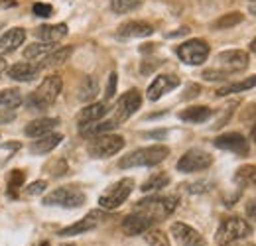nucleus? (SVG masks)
Here are the masks:
<instances>
[{"label":"nucleus","mask_w":256,"mask_h":246,"mask_svg":"<svg viewBox=\"0 0 256 246\" xmlns=\"http://www.w3.org/2000/svg\"><path fill=\"white\" fill-rule=\"evenodd\" d=\"M64 89V81L60 75H50L42 81V85L26 96V104L30 108H36V110H44V108H50L56 98L60 96V92Z\"/></svg>","instance_id":"f257e3e1"},{"label":"nucleus","mask_w":256,"mask_h":246,"mask_svg":"<svg viewBox=\"0 0 256 246\" xmlns=\"http://www.w3.org/2000/svg\"><path fill=\"white\" fill-rule=\"evenodd\" d=\"M176 207H178V197H172V195L170 197L152 195V197H146L140 203H136L134 211L146 215L156 224V222H160V220H164V218H168V216L172 215L176 211Z\"/></svg>","instance_id":"f03ea898"},{"label":"nucleus","mask_w":256,"mask_h":246,"mask_svg":"<svg viewBox=\"0 0 256 246\" xmlns=\"http://www.w3.org/2000/svg\"><path fill=\"white\" fill-rule=\"evenodd\" d=\"M170 154V150L166 146H150V148H138L134 152L120 158L118 168L126 170V168H152L162 164Z\"/></svg>","instance_id":"7ed1b4c3"},{"label":"nucleus","mask_w":256,"mask_h":246,"mask_svg":"<svg viewBox=\"0 0 256 246\" xmlns=\"http://www.w3.org/2000/svg\"><path fill=\"white\" fill-rule=\"evenodd\" d=\"M250 232H252V228L244 218L230 216V218L223 220V224L219 226V230L215 234V242L219 246H228L236 242V240H242V238L250 236Z\"/></svg>","instance_id":"20e7f679"},{"label":"nucleus","mask_w":256,"mask_h":246,"mask_svg":"<svg viewBox=\"0 0 256 246\" xmlns=\"http://www.w3.org/2000/svg\"><path fill=\"white\" fill-rule=\"evenodd\" d=\"M85 203V193L77 185H64L44 197V205H60L65 209H77Z\"/></svg>","instance_id":"39448f33"},{"label":"nucleus","mask_w":256,"mask_h":246,"mask_svg":"<svg viewBox=\"0 0 256 246\" xmlns=\"http://www.w3.org/2000/svg\"><path fill=\"white\" fill-rule=\"evenodd\" d=\"M132 189H134V182H132L130 178L120 180V182H116L114 185H110V187L98 197V205H100L102 209H106V211H112V209L120 207V205L126 201L128 197H130V193H132Z\"/></svg>","instance_id":"423d86ee"},{"label":"nucleus","mask_w":256,"mask_h":246,"mask_svg":"<svg viewBox=\"0 0 256 246\" xmlns=\"http://www.w3.org/2000/svg\"><path fill=\"white\" fill-rule=\"evenodd\" d=\"M124 148V138L116 136V134H102L96 136L95 140L89 144V156L96 160H104V158H112Z\"/></svg>","instance_id":"0eeeda50"},{"label":"nucleus","mask_w":256,"mask_h":246,"mask_svg":"<svg viewBox=\"0 0 256 246\" xmlns=\"http://www.w3.org/2000/svg\"><path fill=\"white\" fill-rule=\"evenodd\" d=\"M209 52H211L209 50V44L205 40H199V38L184 42L176 50L178 58L184 63H188V65H201V63H205L207 58H209Z\"/></svg>","instance_id":"6e6552de"},{"label":"nucleus","mask_w":256,"mask_h":246,"mask_svg":"<svg viewBox=\"0 0 256 246\" xmlns=\"http://www.w3.org/2000/svg\"><path fill=\"white\" fill-rule=\"evenodd\" d=\"M211 164H213V156L209 154V152L193 148V150L186 152L180 158L178 170L182 174H195V172H203V170L211 168Z\"/></svg>","instance_id":"1a4fd4ad"},{"label":"nucleus","mask_w":256,"mask_h":246,"mask_svg":"<svg viewBox=\"0 0 256 246\" xmlns=\"http://www.w3.org/2000/svg\"><path fill=\"white\" fill-rule=\"evenodd\" d=\"M140 104H142V94L138 89H130L126 91L120 98H118V102H116V110H114V120L118 124L126 122L128 118L140 108Z\"/></svg>","instance_id":"9d476101"},{"label":"nucleus","mask_w":256,"mask_h":246,"mask_svg":"<svg viewBox=\"0 0 256 246\" xmlns=\"http://www.w3.org/2000/svg\"><path fill=\"white\" fill-rule=\"evenodd\" d=\"M170 230L180 246H205V236L186 222H174Z\"/></svg>","instance_id":"9b49d317"},{"label":"nucleus","mask_w":256,"mask_h":246,"mask_svg":"<svg viewBox=\"0 0 256 246\" xmlns=\"http://www.w3.org/2000/svg\"><path fill=\"white\" fill-rule=\"evenodd\" d=\"M215 148L219 150H226V152H234L238 156L248 154V140L238 134V132H228V134H221L215 138Z\"/></svg>","instance_id":"f8f14e48"},{"label":"nucleus","mask_w":256,"mask_h":246,"mask_svg":"<svg viewBox=\"0 0 256 246\" xmlns=\"http://www.w3.org/2000/svg\"><path fill=\"white\" fill-rule=\"evenodd\" d=\"M219 65L223 67L224 73L232 75V73H236V71L246 69V65H248V54L242 52V50H228V52H223V54H219Z\"/></svg>","instance_id":"ddd939ff"},{"label":"nucleus","mask_w":256,"mask_h":246,"mask_svg":"<svg viewBox=\"0 0 256 246\" xmlns=\"http://www.w3.org/2000/svg\"><path fill=\"white\" fill-rule=\"evenodd\" d=\"M120 226H122V232H124L126 236H136V234H144L146 230H150V228L154 226V222L146 215L134 211V213H130V215L124 216V220H122Z\"/></svg>","instance_id":"4468645a"},{"label":"nucleus","mask_w":256,"mask_h":246,"mask_svg":"<svg viewBox=\"0 0 256 246\" xmlns=\"http://www.w3.org/2000/svg\"><path fill=\"white\" fill-rule=\"evenodd\" d=\"M100 220H102V213H98V211H91L89 215L83 216L81 220H77L75 224L65 226L64 230H60V236H77V234H83V232L95 230L96 226L100 224Z\"/></svg>","instance_id":"2eb2a0df"},{"label":"nucleus","mask_w":256,"mask_h":246,"mask_svg":"<svg viewBox=\"0 0 256 246\" xmlns=\"http://www.w3.org/2000/svg\"><path fill=\"white\" fill-rule=\"evenodd\" d=\"M42 69L44 67L36 62H20L8 69V77L14 81H20V83H28V81H34L40 77Z\"/></svg>","instance_id":"dca6fc26"},{"label":"nucleus","mask_w":256,"mask_h":246,"mask_svg":"<svg viewBox=\"0 0 256 246\" xmlns=\"http://www.w3.org/2000/svg\"><path fill=\"white\" fill-rule=\"evenodd\" d=\"M178 85H180V79L176 75H158L150 83V87H148V98L152 102H156V100H160L166 92L174 91Z\"/></svg>","instance_id":"f3484780"},{"label":"nucleus","mask_w":256,"mask_h":246,"mask_svg":"<svg viewBox=\"0 0 256 246\" xmlns=\"http://www.w3.org/2000/svg\"><path fill=\"white\" fill-rule=\"evenodd\" d=\"M106 112H108V102H104V100H102V102L87 104V106L81 108L79 114H77V126L83 128V126H87V124H93V122H96V120H102Z\"/></svg>","instance_id":"a211bd4d"},{"label":"nucleus","mask_w":256,"mask_h":246,"mask_svg":"<svg viewBox=\"0 0 256 246\" xmlns=\"http://www.w3.org/2000/svg\"><path fill=\"white\" fill-rule=\"evenodd\" d=\"M26 42V30L24 28H12L0 36V56L12 54Z\"/></svg>","instance_id":"6ab92c4d"},{"label":"nucleus","mask_w":256,"mask_h":246,"mask_svg":"<svg viewBox=\"0 0 256 246\" xmlns=\"http://www.w3.org/2000/svg\"><path fill=\"white\" fill-rule=\"evenodd\" d=\"M154 34V26H150L148 22H142V20H132L122 24L116 36L122 38V40H130V38H148Z\"/></svg>","instance_id":"aec40b11"},{"label":"nucleus","mask_w":256,"mask_h":246,"mask_svg":"<svg viewBox=\"0 0 256 246\" xmlns=\"http://www.w3.org/2000/svg\"><path fill=\"white\" fill-rule=\"evenodd\" d=\"M64 140V134L60 132H50V134H44L40 138H36L32 144H30V152L36 156H44L48 152H52L54 148H58Z\"/></svg>","instance_id":"412c9836"},{"label":"nucleus","mask_w":256,"mask_h":246,"mask_svg":"<svg viewBox=\"0 0 256 246\" xmlns=\"http://www.w3.org/2000/svg\"><path fill=\"white\" fill-rule=\"evenodd\" d=\"M58 126H60V118H38V120H32L24 128V134L30 136V138H40L44 134L54 132Z\"/></svg>","instance_id":"4be33fe9"},{"label":"nucleus","mask_w":256,"mask_h":246,"mask_svg":"<svg viewBox=\"0 0 256 246\" xmlns=\"http://www.w3.org/2000/svg\"><path fill=\"white\" fill-rule=\"evenodd\" d=\"M118 126V122L114 120V118H110V120H96L93 124H87V126H83V128H79V132H81V136L83 138H96V136H102V134H108L110 130H114Z\"/></svg>","instance_id":"5701e85b"},{"label":"nucleus","mask_w":256,"mask_h":246,"mask_svg":"<svg viewBox=\"0 0 256 246\" xmlns=\"http://www.w3.org/2000/svg\"><path fill=\"white\" fill-rule=\"evenodd\" d=\"M36 34L44 44H56L67 36V24H48L36 30Z\"/></svg>","instance_id":"b1692460"},{"label":"nucleus","mask_w":256,"mask_h":246,"mask_svg":"<svg viewBox=\"0 0 256 246\" xmlns=\"http://www.w3.org/2000/svg\"><path fill=\"white\" fill-rule=\"evenodd\" d=\"M211 114H213V110H211L209 106H190V108L182 110L178 116H180V120H184V122L201 124V122H205V120H209Z\"/></svg>","instance_id":"393cba45"},{"label":"nucleus","mask_w":256,"mask_h":246,"mask_svg":"<svg viewBox=\"0 0 256 246\" xmlns=\"http://www.w3.org/2000/svg\"><path fill=\"white\" fill-rule=\"evenodd\" d=\"M52 52H56V44H32L24 50V58H28V62H36V63H42Z\"/></svg>","instance_id":"a878e982"},{"label":"nucleus","mask_w":256,"mask_h":246,"mask_svg":"<svg viewBox=\"0 0 256 246\" xmlns=\"http://www.w3.org/2000/svg\"><path fill=\"white\" fill-rule=\"evenodd\" d=\"M96 92H98V81L91 75L85 77L83 83L79 85V100L81 102H91L96 96Z\"/></svg>","instance_id":"bb28decb"},{"label":"nucleus","mask_w":256,"mask_h":246,"mask_svg":"<svg viewBox=\"0 0 256 246\" xmlns=\"http://www.w3.org/2000/svg\"><path fill=\"white\" fill-rule=\"evenodd\" d=\"M254 87H256V75L244 79V81H238V83H230V85H226L223 89H217V96H226V94H232V92L248 91V89H254Z\"/></svg>","instance_id":"cd10ccee"},{"label":"nucleus","mask_w":256,"mask_h":246,"mask_svg":"<svg viewBox=\"0 0 256 246\" xmlns=\"http://www.w3.org/2000/svg\"><path fill=\"white\" fill-rule=\"evenodd\" d=\"M73 54V48H60V50H56V52H52L44 62L40 63L42 67H56V65H62V63L67 62V58Z\"/></svg>","instance_id":"c85d7f7f"},{"label":"nucleus","mask_w":256,"mask_h":246,"mask_svg":"<svg viewBox=\"0 0 256 246\" xmlns=\"http://www.w3.org/2000/svg\"><path fill=\"white\" fill-rule=\"evenodd\" d=\"M234 182L240 187H248V185H254L256 187V166H242L234 174Z\"/></svg>","instance_id":"c756f323"},{"label":"nucleus","mask_w":256,"mask_h":246,"mask_svg":"<svg viewBox=\"0 0 256 246\" xmlns=\"http://www.w3.org/2000/svg\"><path fill=\"white\" fill-rule=\"evenodd\" d=\"M22 104V94L18 89H6L0 91V106L4 108H16Z\"/></svg>","instance_id":"7c9ffc66"},{"label":"nucleus","mask_w":256,"mask_h":246,"mask_svg":"<svg viewBox=\"0 0 256 246\" xmlns=\"http://www.w3.org/2000/svg\"><path fill=\"white\" fill-rule=\"evenodd\" d=\"M168 184H170V176L160 172V174H156V176H152V178L146 180V184L142 185V191H146V193L148 191H160Z\"/></svg>","instance_id":"2f4dec72"},{"label":"nucleus","mask_w":256,"mask_h":246,"mask_svg":"<svg viewBox=\"0 0 256 246\" xmlns=\"http://www.w3.org/2000/svg\"><path fill=\"white\" fill-rule=\"evenodd\" d=\"M240 22H242V14H240V12H230V14L221 16V18L213 24V28H215V30H226V28H232V26H236V24H240Z\"/></svg>","instance_id":"473e14b6"},{"label":"nucleus","mask_w":256,"mask_h":246,"mask_svg":"<svg viewBox=\"0 0 256 246\" xmlns=\"http://www.w3.org/2000/svg\"><path fill=\"white\" fill-rule=\"evenodd\" d=\"M142 2L144 0H110V8L116 14H126V12H132V10L140 8Z\"/></svg>","instance_id":"72a5a7b5"},{"label":"nucleus","mask_w":256,"mask_h":246,"mask_svg":"<svg viewBox=\"0 0 256 246\" xmlns=\"http://www.w3.org/2000/svg\"><path fill=\"white\" fill-rule=\"evenodd\" d=\"M144 240L150 246H170V240L166 236L164 230H158V228H150L144 232Z\"/></svg>","instance_id":"f704fd0d"},{"label":"nucleus","mask_w":256,"mask_h":246,"mask_svg":"<svg viewBox=\"0 0 256 246\" xmlns=\"http://www.w3.org/2000/svg\"><path fill=\"white\" fill-rule=\"evenodd\" d=\"M24 180H26V174L20 172V170H14V172L8 176V193H10L12 197H18V189L22 187Z\"/></svg>","instance_id":"c9c22d12"},{"label":"nucleus","mask_w":256,"mask_h":246,"mask_svg":"<svg viewBox=\"0 0 256 246\" xmlns=\"http://www.w3.org/2000/svg\"><path fill=\"white\" fill-rule=\"evenodd\" d=\"M34 14L40 16V18H50L54 14V6L52 4H46V2H36L32 6Z\"/></svg>","instance_id":"e433bc0d"},{"label":"nucleus","mask_w":256,"mask_h":246,"mask_svg":"<svg viewBox=\"0 0 256 246\" xmlns=\"http://www.w3.org/2000/svg\"><path fill=\"white\" fill-rule=\"evenodd\" d=\"M226 77H230V75L224 73V71H215V69H205L203 71V79H207V81H223Z\"/></svg>","instance_id":"4c0bfd02"},{"label":"nucleus","mask_w":256,"mask_h":246,"mask_svg":"<svg viewBox=\"0 0 256 246\" xmlns=\"http://www.w3.org/2000/svg\"><path fill=\"white\" fill-rule=\"evenodd\" d=\"M46 187H48V184L46 182H34V184H30L28 187H26V195H40V193H44L46 191Z\"/></svg>","instance_id":"58836bf2"},{"label":"nucleus","mask_w":256,"mask_h":246,"mask_svg":"<svg viewBox=\"0 0 256 246\" xmlns=\"http://www.w3.org/2000/svg\"><path fill=\"white\" fill-rule=\"evenodd\" d=\"M114 92H116V73H110V77H108V85H106V98H112L114 96Z\"/></svg>","instance_id":"ea45409f"},{"label":"nucleus","mask_w":256,"mask_h":246,"mask_svg":"<svg viewBox=\"0 0 256 246\" xmlns=\"http://www.w3.org/2000/svg\"><path fill=\"white\" fill-rule=\"evenodd\" d=\"M211 187L209 182H193L192 185H188V191H192V193H203V191H207Z\"/></svg>","instance_id":"a19ab883"},{"label":"nucleus","mask_w":256,"mask_h":246,"mask_svg":"<svg viewBox=\"0 0 256 246\" xmlns=\"http://www.w3.org/2000/svg\"><path fill=\"white\" fill-rule=\"evenodd\" d=\"M246 215L250 216V220L256 222V199H250V201L246 203Z\"/></svg>","instance_id":"79ce46f5"},{"label":"nucleus","mask_w":256,"mask_h":246,"mask_svg":"<svg viewBox=\"0 0 256 246\" xmlns=\"http://www.w3.org/2000/svg\"><path fill=\"white\" fill-rule=\"evenodd\" d=\"M199 92H201V87H199V85H195V83H192V85H190V92H186V94H184V98H192V96L199 94Z\"/></svg>","instance_id":"37998d69"},{"label":"nucleus","mask_w":256,"mask_h":246,"mask_svg":"<svg viewBox=\"0 0 256 246\" xmlns=\"http://www.w3.org/2000/svg\"><path fill=\"white\" fill-rule=\"evenodd\" d=\"M12 118H14V114H12V112H0V124L12 122Z\"/></svg>","instance_id":"c03bdc74"},{"label":"nucleus","mask_w":256,"mask_h":246,"mask_svg":"<svg viewBox=\"0 0 256 246\" xmlns=\"http://www.w3.org/2000/svg\"><path fill=\"white\" fill-rule=\"evenodd\" d=\"M166 136V130H158V132H148L146 138H164Z\"/></svg>","instance_id":"a18cd8bd"},{"label":"nucleus","mask_w":256,"mask_h":246,"mask_svg":"<svg viewBox=\"0 0 256 246\" xmlns=\"http://www.w3.org/2000/svg\"><path fill=\"white\" fill-rule=\"evenodd\" d=\"M6 73H8V63L0 58V77H4Z\"/></svg>","instance_id":"49530a36"},{"label":"nucleus","mask_w":256,"mask_h":246,"mask_svg":"<svg viewBox=\"0 0 256 246\" xmlns=\"http://www.w3.org/2000/svg\"><path fill=\"white\" fill-rule=\"evenodd\" d=\"M16 6V0H0V8H12Z\"/></svg>","instance_id":"de8ad7c7"},{"label":"nucleus","mask_w":256,"mask_h":246,"mask_svg":"<svg viewBox=\"0 0 256 246\" xmlns=\"http://www.w3.org/2000/svg\"><path fill=\"white\" fill-rule=\"evenodd\" d=\"M248 10H250V14L256 16V0H250V2H248Z\"/></svg>","instance_id":"09e8293b"},{"label":"nucleus","mask_w":256,"mask_h":246,"mask_svg":"<svg viewBox=\"0 0 256 246\" xmlns=\"http://www.w3.org/2000/svg\"><path fill=\"white\" fill-rule=\"evenodd\" d=\"M250 52H252V54H256V38L250 42Z\"/></svg>","instance_id":"8fccbe9b"},{"label":"nucleus","mask_w":256,"mask_h":246,"mask_svg":"<svg viewBox=\"0 0 256 246\" xmlns=\"http://www.w3.org/2000/svg\"><path fill=\"white\" fill-rule=\"evenodd\" d=\"M252 142L256 144V126H254V130H252Z\"/></svg>","instance_id":"3c124183"},{"label":"nucleus","mask_w":256,"mask_h":246,"mask_svg":"<svg viewBox=\"0 0 256 246\" xmlns=\"http://www.w3.org/2000/svg\"><path fill=\"white\" fill-rule=\"evenodd\" d=\"M40 246H50V242H42Z\"/></svg>","instance_id":"603ef678"},{"label":"nucleus","mask_w":256,"mask_h":246,"mask_svg":"<svg viewBox=\"0 0 256 246\" xmlns=\"http://www.w3.org/2000/svg\"><path fill=\"white\" fill-rule=\"evenodd\" d=\"M62 246H75V244H62Z\"/></svg>","instance_id":"864d4df0"}]
</instances>
